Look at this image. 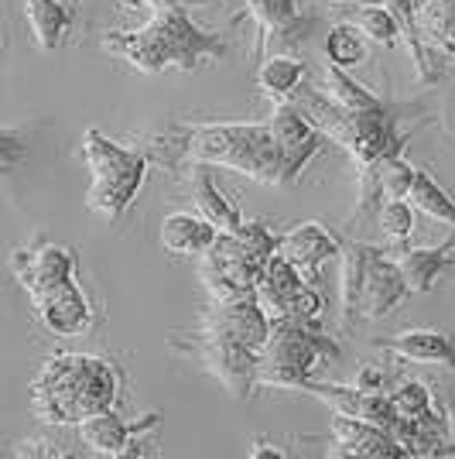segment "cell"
<instances>
[{
  "mask_svg": "<svg viewBox=\"0 0 455 459\" xmlns=\"http://www.w3.org/2000/svg\"><path fill=\"white\" fill-rule=\"evenodd\" d=\"M56 442L48 439H28V442H14V456H65L62 449H52Z\"/></svg>",
  "mask_w": 455,
  "mask_h": 459,
  "instance_id": "obj_37",
  "label": "cell"
},
{
  "mask_svg": "<svg viewBox=\"0 0 455 459\" xmlns=\"http://www.w3.org/2000/svg\"><path fill=\"white\" fill-rule=\"evenodd\" d=\"M264 257L253 254L233 230H219L216 240L202 254L199 278H202L212 302H227L236 295H253L261 274H264Z\"/></svg>",
  "mask_w": 455,
  "mask_h": 459,
  "instance_id": "obj_9",
  "label": "cell"
},
{
  "mask_svg": "<svg viewBox=\"0 0 455 459\" xmlns=\"http://www.w3.org/2000/svg\"><path fill=\"white\" fill-rule=\"evenodd\" d=\"M332 7V14L346 24H353L360 35H366L370 41H377V45H387V48H394L400 41V31H398V21L391 18V11L380 4V0H329Z\"/></svg>",
  "mask_w": 455,
  "mask_h": 459,
  "instance_id": "obj_24",
  "label": "cell"
},
{
  "mask_svg": "<svg viewBox=\"0 0 455 459\" xmlns=\"http://www.w3.org/2000/svg\"><path fill=\"white\" fill-rule=\"evenodd\" d=\"M103 52L133 65L144 76H158L165 69L195 73L206 62L227 58L229 45L223 41V35L199 28L189 18V7L171 4V0H158L148 24L133 28V31H120V28L107 31L103 35Z\"/></svg>",
  "mask_w": 455,
  "mask_h": 459,
  "instance_id": "obj_2",
  "label": "cell"
},
{
  "mask_svg": "<svg viewBox=\"0 0 455 459\" xmlns=\"http://www.w3.org/2000/svg\"><path fill=\"white\" fill-rule=\"evenodd\" d=\"M329 456H360V459H404L400 446L387 429L373 421L349 419V415H332V449Z\"/></svg>",
  "mask_w": 455,
  "mask_h": 459,
  "instance_id": "obj_18",
  "label": "cell"
},
{
  "mask_svg": "<svg viewBox=\"0 0 455 459\" xmlns=\"http://www.w3.org/2000/svg\"><path fill=\"white\" fill-rule=\"evenodd\" d=\"M445 439H449L445 456H455V394L452 391L445 394Z\"/></svg>",
  "mask_w": 455,
  "mask_h": 459,
  "instance_id": "obj_38",
  "label": "cell"
},
{
  "mask_svg": "<svg viewBox=\"0 0 455 459\" xmlns=\"http://www.w3.org/2000/svg\"><path fill=\"white\" fill-rule=\"evenodd\" d=\"M0 45H4V35H0Z\"/></svg>",
  "mask_w": 455,
  "mask_h": 459,
  "instance_id": "obj_42",
  "label": "cell"
},
{
  "mask_svg": "<svg viewBox=\"0 0 455 459\" xmlns=\"http://www.w3.org/2000/svg\"><path fill=\"white\" fill-rule=\"evenodd\" d=\"M82 161L90 169V189H86V206L90 212L103 216L107 223H116L131 210L137 192L148 175V158L133 144H120L114 137L99 134L90 127L82 134Z\"/></svg>",
  "mask_w": 455,
  "mask_h": 459,
  "instance_id": "obj_6",
  "label": "cell"
},
{
  "mask_svg": "<svg viewBox=\"0 0 455 459\" xmlns=\"http://www.w3.org/2000/svg\"><path fill=\"white\" fill-rule=\"evenodd\" d=\"M377 223L387 240L404 244L411 237V230H415V206L404 203V199H383L377 210Z\"/></svg>",
  "mask_w": 455,
  "mask_h": 459,
  "instance_id": "obj_33",
  "label": "cell"
},
{
  "mask_svg": "<svg viewBox=\"0 0 455 459\" xmlns=\"http://www.w3.org/2000/svg\"><path fill=\"white\" fill-rule=\"evenodd\" d=\"M253 21V58L264 62L267 48H298L315 21L302 14V0H247L244 14H236L233 24Z\"/></svg>",
  "mask_w": 455,
  "mask_h": 459,
  "instance_id": "obj_11",
  "label": "cell"
},
{
  "mask_svg": "<svg viewBox=\"0 0 455 459\" xmlns=\"http://www.w3.org/2000/svg\"><path fill=\"white\" fill-rule=\"evenodd\" d=\"M383 384H387V374L377 364H363L353 377V387H360V391H383Z\"/></svg>",
  "mask_w": 455,
  "mask_h": 459,
  "instance_id": "obj_36",
  "label": "cell"
},
{
  "mask_svg": "<svg viewBox=\"0 0 455 459\" xmlns=\"http://www.w3.org/2000/svg\"><path fill=\"white\" fill-rule=\"evenodd\" d=\"M168 346L171 353L199 364L209 377H216L233 398H240V402L253 398V391H257V353L250 346L236 343L233 336L202 323L192 333H168Z\"/></svg>",
  "mask_w": 455,
  "mask_h": 459,
  "instance_id": "obj_8",
  "label": "cell"
},
{
  "mask_svg": "<svg viewBox=\"0 0 455 459\" xmlns=\"http://www.w3.org/2000/svg\"><path fill=\"white\" fill-rule=\"evenodd\" d=\"M339 247H342L339 237L325 227V223H315V220L298 223V227L288 230V233H278V254L285 261H291L302 274L305 271L322 268L329 257L339 254Z\"/></svg>",
  "mask_w": 455,
  "mask_h": 459,
  "instance_id": "obj_20",
  "label": "cell"
},
{
  "mask_svg": "<svg viewBox=\"0 0 455 459\" xmlns=\"http://www.w3.org/2000/svg\"><path fill=\"white\" fill-rule=\"evenodd\" d=\"M11 271L18 285L35 299L52 285L76 278V250H69L65 244H52V240H39L11 254Z\"/></svg>",
  "mask_w": 455,
  "mask_h": 459,
  "instance_id": "obj_14",
  "label": "cell"
},
{
  "mask_svg": "<svg viewBox=\"0 0 455 459\" xmlns=\"http://www.w3.org/2000/svg\"><path fill=\"white\" fill-rule=\"evenodd\" d=\"M253 295L270 319H298V323L319 325L325 316L322 291L308 285V278L291 261H285L278 250L267 257L264 274H261Z\"/></svg>",
  "mask_w": 455,
  "mask_h": 459,
  "instance_id": "obj_10",
  "label": "cell"
},
{
  "mask_svg": "<svg viewBox=\"0 0 455 459\" xmlns=\"http://www.w3.org/2000/svg\"><path fill=\"white\" fill-rule=\"evenodd\" d=\"M415 24L432 48L455 56V0H415Z\"/></svg>",
  "mask_w": 455,
  "mask_h": 459,
  "instance_id": "obj_27",
  "label": "cell"
},
{
  "mask_svg": "<svg viewBox=\"0 0 455 459\" xmlns=\"http://www.w3.org/2000/svg\"><path fill=\"white\" fill-rule=\"evenodd\" d=\"M31 302H35L41 325L48 333H56V336H82L96 323L93 306H90L86 291L76 285V278H69L62 285H52L48 291L35 295Z\"/></svg>",
  "mask_w": 455,
  "mask_h": 459,
  "instance_id": "obj_15",
  "label": "cell"
},
{
  "mask_svg": "<svg viewBox=\"0 0 455 459\" xmlns=\"http://www.w3.org/2000/svg\"><path fill=\"white\" fill-rule=\"evenodd\" d=\"M288 103H295L329 141H336L353 158L356 169L377 165L380 158H391V154H404L408 137L398 131V117L383 103L366 110H346L339 103H332L319 86H305V82L288 96Z\"/></svg>",
  "mask_w": 455,
  "mask_h": 459,
  "instance_id": "obj_4",
  "label": "cell"
},
{
  "mask_svg": "<svg viewBox=\"0 0 455 459\" xmlns=\"http://www.w3.org/2000/svg\"><path fill=\"white\" fill-rule=\"evenodd\" d=\"M377 350H387L400 360H415V364H438L455 370V340L438 333V329H404L394 336H380L373 340Z\"/></svg>",
  "mask_w": 455,
  "mask_h": 459,
  "instance_id": "obj_21",
  "label": "cell"
},
{
  "mask_svg": "<svg viewBox=\"0 0 455 459\" xmlns=\"http://www.w3.org/2000/svg\"><path fill=\"white\" fill-rule=\"evenodd\" d=\"M131 141L148 158V165H158L165 172H178L189 165H212L247 175L264 186H281V165L270 127L257 120H212V124L182 120L154 134L141 131Z\"/></svg>",
  "mask_w": 455,
  "mask_h": 459,
  "instance_id": "obj_1",
  "label": "cell"
},
{
  "mask_svg": "<svg viewBox=\"0 0 455 459\" xmlns=\"http://www.w3.org/2000/svg\"><path fill=\"white\" fill-rule=\"evenodd\" d=\"M322 86H325L322 93L329 96L332 103L346 107V110H366V107H380V103H383L377 93H370V90L360 86L342 65H332V62H329V69H325Z\"/></svg>",
  "mask_w": 455,
  "mask_h": 459,
  "instance_id": "obj_30",
  "label": "cell"
},
{
  "mask_svg": "<svg viewBox=\"0 0 455 459\" xmlns=\"http://www.w3.org/2000/svg\"><path fill=\"white\" fill-rule=\"evenodd\" d=\"M158 4V0H154ZM171 4H182V7H199V4H206V0H171Z\"/></svg>",
  "mask_w": 455,
  "mask_h": 459,
  "instance_id": "obj_41",
  "label": "cell"
},
{
  "mask_svg": "<svg viewBox=\"0 0 455 459\" xmlns=\"http://www.w3.org/2000/svg\"><path fill=\"white\" fill-rule=\"evenodd\" d=\"M185 172H189V195L192 203H195V210H199V216H206L216 230H236L244 223L240 210L216 186L212 165H189Z\"/></svg>",
  "mask_w": 455,
  "mask_h": 459,
  "instance_id": "obj_26",
  "label": "cell"
},
{
  "mask_svg": "<svg viewBox=\"0 0 455 459\" xmlns=\"http://www.w3.org/2000/svg\"><path fill=\"white\" fill-rule=\"evenodd\" d=\"M28 154V137L24 131H14V127H0V178L18 169Z\"/></svg>",
  "mask_w": 455,
  "mask_h": 459,
  "instance_id": "obj_35",
  "label": "cell"
},
{
  "mask_svg": "<svg viewBox=\"0 0 455 459\" xmlns=\"http://www.w3.org/2000/svg\"><path fill=\"white\" fill-rule=\"evenodd\" d=\"M411 206L421 210L428 220H438L445 227H455V195L438 186V178L428 169H415L411 189H408Z\"/></svg>",
  "mask_w": 455,
  "mask_h": 459,
  "instance_id": "obj_28",
  "label": "cell"
},
{
  "mask_svg": "<svg viewBox=\"0 0 455 459\" xmlns=\"http://www.w3.org/2000/svg\"><path fill=\"white\" fill-rule=\"evenodd\" d=\"M298 391H308L315 394L319 402L332 404V411L339 415H349V419H363V421H373L380 429L394 432V425L400 421V415L394 411V404L387 398V391H360V387H339V384H329L322 377H312L305 381Z\"/></svg>",
  "mask_w": 455,
  "mask_h": 459,
  "instance_id": "obj_16",
  "label": "cell"
},
{
  "mask_svg": "<svg viewBox=\"0 0 455 459\" xmlns=\"http://www.w3.org/2000/svg\"><path fill=\"white\" fill-rule=\"evenodd\" d=\"M339 346L319 325L298 319H270V336L257 353V387H291L319 374V367L332 364Z\"/></svg>",
  "mask_w": 455,
  "mask_h": 459,
  "instance_id": "obj_7",
  "label": "cell"
},
{
  "mask_svg": "<svg viewBox=\"0 0 455 459\" xmlns=\"http://www.w3.org/2000/svg\"><path fill=\"white\" fill-rule=\"evenodd\" d=\"M250 456H253V459H285L288 453H281V449H274L270 442L257 436V439H253V446H250Z\"/></svg>",
  "mask_w": 455,
  "mask_h": 459,
  "instance_id": "obj_39",
  "label": "cell"
},
{
  "mask_svg": "<svg viewBox=\"0 0 455 459\" xmlns=\"http://www.w3.org/2000/svg\"><path fill=\"white\" fill-rule=\"evenodd\" d=\"M148 4H154V0H116L120 11H137V7H148Z\"/></svg>",
  "mask_w": 455,
  "mask_h": 459,
  "instance_id": "obj_40",
  "label": "cell"
},
{
  "mask_svg": "<svg viewBox=\"0 0 455 459\" xmlns=\"http://www.w3.org/2000/svg\"><path fill=\"white\" fill-rule=\"evenodd\" d=\"M325 58L332 62V65H342V69H353V65H360L363 58H366V41L363 35L353 28V24H332V31L325 35Z\"/></svg>",
  "mask_w": 455,
  "mask_h": 459,
  "instance_id": "obj_31",
  "label": "cell"
},
{
  "mask_svg": "<svg viewBox=\"0 0 455 459\" xmlns=\"http://www.w3.org/2000/svg\"><path fill=\"white\" fill-rule=\"evenodd\" d=\"M387 398L394 404V411L404 415V419H421V415L432 411V391H428V384L421 381L398 384L394 391H387Z\"/></svg>",
  "mask_w": 455,
  "mask_h": 459,
  "instance_id": "obj_34",
  "label": "cell"
},
{
  "mask_svg": "<svg viewBox=\"0 0 455 459\" xmlns=\"http://www.w3.org/2000/svg\"><path fill=\"white\" fill-rule=\"evenodd\" d=\"M161 419H165L161 411H151V415H141L137 421H127L124 415H116L114 408H107V411H96L90 419H82L76 429L82 446H90L96 456L137 459V456H148V449H141L144 442H137L133 436H141V432H148L154 425H161Z\"/></svg>",
  "mask_w": 455,
  "mask_h": 459,
  "instance_id": "obj_13",
  "label": "cell"
},
{
  "mask_svg": "<svg viewBox=\"0 0 455 459\" xmlns=\"http://www.w3.org/2000/svg\"><path fill=\"white\" fill-rule=\"evenodd\" d=\"M216 233L219 230L199 212H168L161 220V230H158L161 247L168 254H178V257H202L209 244L216 240Z\"/></svg>",
  "mask_w": 455,
  "mask_h": 459,
  "instance_id": "obj_23",
  "label": "cell"
},
{
  "mask_svg": "<svg viewBox=\"0 0 455 459\" xmlns=\"http://www.w3.org/2000/svg\"><path fill=\"white\" fill-rule=\"evenodd\" d=\"M391 257L400 268L408 295H428L438 278L455 268V237L442 240L435 247H400L398 244V250H391Z\"/></svg>",
  "mask_w": 455,
  "mask_h": 459,
  "instance_id": "obj_19",
  "label": "cell"
},
{
  "mask_svg": "<svg viewBox=\"0 0 455 459\" xmlns=\"http://www.w3.org/2000/svg\"><path fill=\"white\" fill-rule=\"evenodd\" d=\"M267 127H270L274 148H278L281 186H295L298 175L305 172V165L322 152L325 134L295 107V103H288V100H278V103H274V114L267 117Z\"/></svg>",
  "mask_w": 455,
  "mask_h": 459,
  "instance_id": "obj_12",
  "label": "cell"
},
{
  "mask_svg": "<svg viewBox=\"0 0 455 459\" xmlns=\"http://www.w3.org/2000/svg\"><path fill=\"white\" fill-rule=\"evenodd\" d=\"M79 0H24V18L39 52H56L76 21Z\"/></svg>",
  "mask_w": 455,
  "mask_h": 459,
  "instance_id": "obj_22",
  "label": "cell"
},
{
  "mask_svg": "<svg viewBox=\"0 0 455 459\" xmlns=\"http://www.w3.org/2000/svg\"><path fill=\"white\" fill-rule=\"evenodd\" d=\"M31 408L48 425H79L120 398V370L93 353H52L31 381Z\"/></svg>",
  "mask_w": 455,
  "mask_h": 459,
  "instance_id": "obj_3",
  "label": "cell"
},
{
  "mask_svg": "<svg viewBox=\"0 0 455 459\" xmlns=\"http://www.w3.org/2000/svg\"><path fill=\"white\" fill-rule=\"evenodd\" d=\"M411 178H415V165H408L404 154H391L377 161V182L383 199H408Z\"/></svg>",
  "mask_w": 455,
  "mask_h": 459,
  "instance_id": "obj_32",
  "label": "cell"
},
{
  "mask_svg": "<svg viewBox=\"0 0 455 459\" xmlns=\"http://www.w3.org/2000/svg\"><path fill=\"white\" fill-rule=\"evenodd\" d=\"M387 11H391V18L398 21V31H400V41H404V48L411 52V62H415L417 69V79L421 82H438V79L445 76V65H442V58L432 52V45L417 35V24H415V0H380Z\"/></svg>",
  "mask_w": 455,
  "mask_h": 459,
  "instance_id": "obj_25",
  "label": "cell"
},
{
  "mask_svg": "<svg viewBox=\"0 0 455 459\" xmlns=\"http://www.w3.org/2000/svg\"><path fill=\"white\" fill-rule=\"evenodd\" d=\"M305 73H308V69H305L302 58L285 56V52H281V56L261 62V69H257V86L278 103V100H288V96L302 86Z\"/></svg>",
  "mask_w": 455,
  "mask_h": 459,
  "instance_id": "obj_29",
  "label": "cell"
},
{
  "mask_svg": "<svg viewBox=\"0 0 455 459\" xmlns=\"http://www.w3.org/2000/svg\"><path fill=\"white\" fill-rule=\"evenodd\" d=\"M342 323L356 329L360 323L383 319L391 308L408 299V285L400 278L391 250L360 240H342Z\"/></svg>",
  "mask_w": 455,
  "mask_h": 459,
  "instance_id": "obj_5",
  "label": "cell"
},
{
  "mask_svg": "<svg viewBox=\"0 0 455 459\" xmlns=\"http://www.w3.org/2000/svg\"><path fill=\"white\" fill-rule=\"evenodd\" d=\"M202 325L227 333L236 343L250 346L253 353H261V346L270 336V316L257 302V295H236L227 302H212V306L202 308Z\"/></svg>",
  "mask_w": 455,
  "mask_h": 459,
  "instance_id": "obj_17",
  "label": "cell"
}]
</instances>
